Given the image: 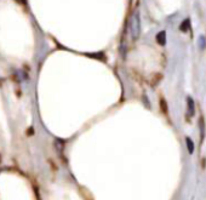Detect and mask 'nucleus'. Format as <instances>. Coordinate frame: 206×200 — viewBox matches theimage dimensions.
<instances>
[{"mask_svg":"<svg viewBox=\"0 0 206 200\" xmlns=\"http://www.w3.org/2000/svg\"><path fill=\"white\" fill-rule=\"evenodd\" d=\"M130 31H131V37L132 39H137L141 33V21H140V12L135 11L131 21H130Z\"/></svg>","mask_w":206,"mask_h":200,"instance_id":"f257e3e1","label":"nucleus"},{"mask_svg":"<svg viewBox=\"0 0 206 200\" xmlns=\"http://www.w3.org/2000/svg\"><path fill=\"white\" fill-rule=\"evenodd\" d=\"M187 113H188V117H190V118L194 117V114H195V105L190 97H188V99H187Z\"/></svg>","mask_w":206,"mask_h":200,"instance_id":"f03ea898","label":"nucleus"},{"mask_svg":"<svg viewBox=\"0 0 206 200\" xmlns=\"http://www.w3.org/2000/svg\"><path fill=\"white\" fill-rule=\"evenodd\" d=\"M156 41L160 45H165L166 44V32L165 31H161V32H159L156 34Z\"/></svg>","mask_w":206,"mask_h":200,"instance_id":"7ed1b4c3","label":"nucleus"},{"mask_svg":"<svg viewBox=\"0 0 206 200\" xmlns=\"http://www.w3.org/2000/svg\"><path fill=\"white\" fill-rule=\"evenodd\" d=\"M189 28H190V21H189V20H184V21L182 22L179 29H181L182 32H188Z\"/></svg>","mask_w":206,"mask_h":200,"instance_id":"20e7f679","label":"nucleus"},{"mask_svg":"<svg viewBox=\"0 0 206 200\" xmlns=\"http://www.w3.org/2000/svg\"><path fill=\"white\" fill-rule=\"evenodd\" d=\"M185 143H187L188 152H189L190 154H193V152H194V143H193V141H192L189 137H187V138H185Z\"/></svg>","mask_w":206,"mask_h":200,"instance_id":"39448f33","label":"nucleus"},{"mask_svg":"<svg viewBox=\"0 0 206 200\" xmlns=\"http://www.w3.org/2000/svg\"><path fill=\"white\" fill-rule=\"evenodd\" d=\"M198 44H199V47H200L201 50H204L205 46H206V38H205L204 35H200V37H199V40H198Z\"/></svg>","mask_w":206,"mask_h":200,"instance_id":"423d86ee","label":"nucleus"},{"mask_svg":"<svg viewBox=\"0 0 206 200\" xmlns=\"http://www.w3.org/2000/svg\"><path fill=\"white\" fill-rule=\"evenodd\" d=\"M199 124H200V130H201V141L204 140V120L202 119H200V121H199Z\"/></svg>","mask_w":206,"mask_h":200,"instance_id":"0eeeda50","label":"nucleus"},{"mask_svg":"<svg viewBox=\"0 0 206 200\" xmlns=\"http://www.w3.org/2000/svg\"><path fill=\"white\" fill-rule=\"evenodd\" d=\"M17 3H20V4H26L27 3V0H16Z\"/></svg>","mask_w":206,"mask_h":200,"instance_id":"6e6552de","label":"nucleus"}]
</instances>
